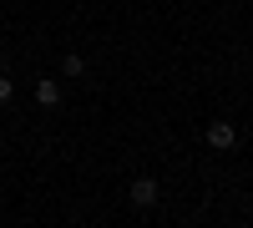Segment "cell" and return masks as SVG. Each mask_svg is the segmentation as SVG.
Returning <instances> with one entry per match:
<instances>
[{
  "label": "cell",
  "instance_id": "cell-5",
  "mask_svg": "<svg viewBox=\"0 0 253 228\" xmlns=\"http://www.w3.org/2000/svg\"><path fill=\"white\" fill-rule=\"evenodd\" d=\"M10 96H15V81H10V76H0V107H5Z\"/></svg>",
  "mask_w": 253,
  "mask_h": 228
},
{
  "label": "cell",
  "instance_id": "cell-2",
  "mask_svg": "<svg viewBox=\"0 0 253 228\" xmlns=\"http://www.w3.org/2000/svg\"><path fill=\"white\" fill-rule=\"evenodd\" d=\"M233 142H238V127H233V122H213V127H208V147H213V152H228Z\"/></svg>",
  "mask_w": 253,
  "mask_h": 228
},
{
  "label": "cell",
  "instance_id": "cell-3",
  "mask_svg": "<svg viewBox=\"0 0 253 228\" xmlns=\"http://www.w3.org/2000/svg\"><path fill=\"white\" fill-rule=\"evenodd\" d=\"M36 107H46V112H56L61 107V81H36Z\"/></svg>",
  "mask_w": 253,
  "mask_h": 228
},
{
  "label": "cell",
  "instance_id": "cell-1",
  "mask_svg": "<svg viewBox=\"0 0 253 228\" xmlns=\"http://www.w3.org/2000/svg\"><path fill=\"white\" fill-rule=\"evenodd\" d=\"M126 198H132L137 208H152V203L162 198V188H157V178H137L132 188H126Z\"/></svg>",
  "mask_w": 253,
  "mask_h": 228
},
{
  "label": "cell",
  "instance_id": "cell-4",
  "mask_svg": "<svg viewBox=\"0 0 253 228\" xmlns=\"http://www.w3.org/2000/svg\"><path fill=\"white\" fill-rule=\"evenodd\" d=\"M61 71H66V76H86V56L66 51V56H61Z\"/></svg>",
  "mask_w": 253,
  "mask_h": 228
}]
</instances>
